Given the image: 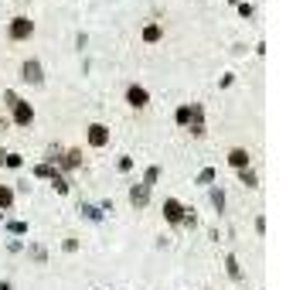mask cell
Segmentation results:
<instances>
[{"label": "cell", "instance_id": "obj_1", "mask_svg": "<svg viewBox=\"0 0 303 290\" xmlns=\"http://www.w3.org/2000/svg\"><path fill=\"white\" fill-rule=\"evenodd\" d=\"M130 99H133V102H136V106H143V102H147V96H143L140 89H133V92H130Z\"/></svg>", "mask_w": 303, "mask_h": 290}]
</instances>
